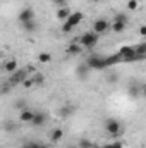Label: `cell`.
Returning a JSON list of instances; mask_svg holds the SVG:
<instances>
[{
    "label": "cell",
    "instance_id": "d6986e66",
    "mask_svg": "<svg viewBox=\"0 0 146 148\" xmlns=\"http://www.w3.org/2000/svg\"><path fill=\"white\" fill-rule=\"evenodd\" d=\"M77 145H79V148H96V145L91 140H88V138H81L77 141Z\"/></svg>",
    "mask_w": 146,
    "mask_h": 148
},
{
    "label": "cell",
    "instance_id": "5b68a950",
    "mask_svg": "<svg viewBox=\"0 0 146 148\" xmlns=\"http://www.w3.org/2000/svg\"><path fill=\"white\" fill-rule=\"evenodd\" d=\"M28 74H29V69H17L16 73L10 76L9 83H10L12 86H16V84H19V83H23V81L28 77Z\"/></svg>",
    "mask_w": 146,
    "mask_h": 148
},
{
    "label": "cell",
    "instance_id": "836d02e7",
    "mask_svg": "<svg viewBox=\"0 0 146 148\" xmlns=\"http://www.w3.org/2000/svg\"><path fill=\"white\" fill-rule=\"evenodd\" d=\"M65 148H79V145H76V143H69Z\"/></svg>",
    "mask_w": 146,
    "mask_h": 148
},
{
    "label": "cell",
    "instance_id": "83f0119b",
    "mask_svg": "<svg viewBox=\"0 0 146 148\" xmlns=\"http://www.w3.org/2000/svg\"><path fill=\"white\" fill-rule=\"evenodd\" d=\"M16 109H21V110H24V109H28V107H26L24 100H17V102H16Z\"/></svg>",
    "mask_w": 146,
    "mask_h": 148
},
{
    "label": "cell",
    "instance_id": "8992f818",
    "mask_svg": "<svg viewBox=\"0 0 146 148\" xmlns=\"http://www.w3.org/2000/svg\"><path fill=\"white\" fill-rule=\"evenodd\" d=\"M110 29V23L107 19H96L95 23H93V31L96 33V35H103V33H107Z\"/></svg>",
    "mask_w": 146,
    "mask_h": 148
},
{
    "label": "cell",
    "instance_id": "d4e9b609",
    "mask_svg": "<svg viewBox=\"0 0 146 148\" xmlns=\"http://www.w3.org/2000/svg\"><path fill=\"white\" fill-rule=\"evenodd\" d=\"M23 86H24V88H33V86H35V79H33V77H26V79L23 81Z\"/></svg>",
    "mask_w": 146,
    "mask_h": 148
},
{
    "label": "cell",
    "instance_id": "ac0fdd59",
    "mask_svg": "<svg viewBox=\"0 0 146 148\" xmlns=\"http://www.w3.org/2000/svg\"><path fill=\"white\" fill-rule=\"evenodd\" d=\"M23 26V29L26 31V33H35L36 31V21H29V23H24V24H21Z\"/></svg>",
    "mask_w": 146,
    "mask_h": 148
},
{
    "label": "cell",
    "instance_id": "9a60e30c",
    "mask_svg": "<svg viewBox=\"0 0 146 148\" xmlns=\"http://www.w3.org/2000/svg\"><path fill=\"white\" fill-rule=\"evenodd\" d=\"M88 71H89V67H88L86 62H84V64H79V66L76 67V74H77V77H81V79H86V77H88Z\"/></svg>",
    "mask_w": 146,
    "mask_h": 148
},
{
    "label": "cell",
    "instance_id": "cb8c5ba5",
    "mask_svg": "<svg viewBox=\"0 0 146 148\" xmlns=\"http://www.w3.org/2000/svg\"><path fill=\"white\" fill-rule=\"evenodd\" d=\"M138 7H139V0H129L127 2V9L129 10H136Z\"/></svg>",
    "mask_w": 146,
    "mask_h": 148
},
{
    "label": "cell",
    "instance_id": "44dd1931",
    "mask_svg": "<svg viewBox=\"0 0 146 148\" xmlns=\"http://www.w3.org/2000/svg\"><path fill=\"white\" fill-rule=\"evenodd\" d=\"M134 50H136L138 55H146V43H139V45H136Z\"/></svg>",
    "mask_w": 146,
    "mask_h": 148
},
{
    "label": "cell",
    "instance_id": "8fae6325",
    "mask_svg": "<svg viewBox=\"0 0 146 148\" xmlns=\"http://www.w3.org/2000/svg\"><path fill=\"white\" fill-rule=\"evenodd\" d=\"M46 119H48V115L45 114V112H36L35 114V119H33V126H36V127H40V126H43L45 122H46Z\"/></svg>",
    "mask_w": 146,
    "mask_h": 148
},
{
    "label": "cell",
    "instance_id": "9c48e42d",
    "mask_svg": "<svg viewBox=\"0 0 146 148\" xmlns=\"http://www.w3.org/2000/svg\"><path fill=\"white\" fill-rule=\"evenodd\" d=\"M74 105H71V103H65L64 107H60V110H59V117H62V119H67V117H71L74 114Z\"/></svg>",
    "mask_w": 146,
    "mask_h": 148
},
{
    "label": "cell",
    "instance_id": "e0dca14e",
    "mask_svg": "<svg viewBox=\"0 0 146 148\" xmlns=\"http://www.w3.org/2000/svg\"><path fill=\"white\" fill-rule=\"evenodd\" d=\"M126 26H127V23H119V21H112V24H110V29H112L113 33H122V31L126 29Z\"/></svg>",
    "mask_w": 146,
    "mask_h": 148
},
{
    "label": "cell",
    "instance_id": "1f68e13d",
    "mask_svg": "<svg viewBox=\"0 0 146 148\" xmlns=\"http://www.w3.org/2000/svg\"><path fill=\"white\" fill-rule=\"evenodd\" d=\"M138 35H141V36L146 38V24H143V26H139V28H138Z\"/></svg>",
    "mask_w": 146,
    "mask_h": 148
},
{
    "label": "cell",
    "instance_id": "ffe728a7",
    "mask_svg": "<svg viewBox=\"0 0 146 148\" xmlns=\"http://www.w3.org/2000/svg\"><path fill=\"white\" fill-rule=\"evenodd\" d=\"M38 60H40L41 64H48V62H52V53H48V52H41V53L38 55Z\"/></svg>",
    "mask_w": 146,
    "mask_h": 148
},
{
    "label": "cell",
    "instance_id": "3957f363",
    "mask_svg": "<svg viewBox=\"0 0 146 148\" xmlns=\"http://www.w3.org/2000/svg\"><path fill=\"white\" fill-rule=\"evenodd\" d=\"M105 131L108 133L110 136H117V134H120L124 129H122V124H120L117 119H107V122H105Z\"/></svg>",
    "mask_w": 146,
    "mask_h": 148
},
{
    "label": "cell",
    "instance_id": "484cf974",
    "mask_svg": "<svg viewBox=\"0 0 146 148\" xmlns=\"http://www.w3.org/2000/svg\"><path fill=\"white\" fill-rule=\"evenodd\" d=\"M33 79H35V84H43V81H45V77H43L40 73L35 74V77H33Z\"/></svg>",
    "mask_w": 146,
    "mask_h": 148
},
{
    "label": "cell",
    "instance_id": "4316f807",
    "mask_svg": "<svg viewBox=\"0 0 146 148\" xmlns=\"http://www.w3.org/2000/svg\"><path fill=\"white\" fill-rule=\"evenodd\" d=\"M113 21H119V23H127V17H126L124 14H117V16L113 17Z\"/></svg>",
    "mask_w": 146,
    "mask_h": 148
},
{
    "label": "cell",
    "instance_id": "30bf717a",
    "mask_svg": "<svg viewBox=\"0 0 146 148\" xmlns=\"http://www.w3.org/2000/svg\"><path fill=\"white\" fill-rule=\"evenodd\" d=\"M72 14V10L69 9V5H65V7H60L59 10H57V19H60V21H67L69 19V16Z\"/></svg>",
    "mask_w": 146,
    "mask_h": 148
},
{
    "label": "cell",
    "instance_id": "603a6c76",
    "mask_svg": "<svg viewBox=\"0 0 146 148\" xmlns=\"http://www.w3.org/2000/svg\"><path fill=\"white\" fill-rule=\"evenodd\" d=\"M96 148H124L120 141H113V143H105L102 147H96Z\"/></svg>",
    "mask_w": 146,
    "mask_h": 148
},
{
    "label": "cell",
    "instance_id": "7402d4cb",
    "mask_svg": "<svg viewBox=\"0 0 146 148\" xmlns=\"http://www.w3.org/2000/svg\"><path fill=\"white\" fill-rule=\"evenodd\" d=\"M139 90H141V86H138V84H131V86H129V95H131V97H138Z\"/></svg>",
    "mask_w": 146,
    "mask_h": 148
},
{
    "label": "cell",
    "instance_id": "277c9868",
    "mask_svg": "<svg viewBox=\"0 0 146 148\" xmlns=\"http://www.w3.org/2000/svg\"><path fill=\"white\" fill-rule=\"evenodd\" d=\"M17 21H19L21 24L29 23V21H35V10H33V7H29V5L23 7L21 12H19V16H17Z\"/></svg>",
    "mask_w": 146,
    "mask_h": 148
},
{
    "label": "cell",
    "instance_id": "52a82bcc",
    "mask_svg": "<svg viewBox=\"0 0 146 148\" xmlns=\"http://www.w3.org/2000/svg\"><path fill=\"white\" fill-rule=\"evenodd\" d=\"M83 19H84V14H83V12H72V14L69 16V19H67L65 23H67L69 26L76 28V26H77V24H79V23H81Z\"/></svg>",
    "mask_w": 146,
    "mask_h": 148
},
{
    "label": "cell",
    "instance_id": "4fadbf2b",
    "mask_svg": "<svg viewBox=\"0 0 146 148\" xmlns=\"http://www.w3.org/2000/svg\"><path fill=\"white\" fill-rule=\"evenodd\" d=\"M81 52H83L81 43H71V45L65 48V53H67V55H79Z\"/></svg>",
    "mask_w": 146,
    "mask_h": 148
},
{
    "label": "cell",
    "instance_id": "ba28073f",
    "mask_svg": "<svg viewBox=\"0 0 146 148\" xmlns=\"http://www.w3.org/2000/svg\"><path fill=\"white\" fill-rule=\"evenodd\" d=\"M35 114L36 112H33L31 109H24V110H21V114H19V121L21 122H33V119H35Z\"/></svg>",
    "mask_w": 146,
    "mask_h": 148
},
{
    "label": "cell",
    "instance_id": "f546056e",
    "mask_svg": "<svg viewBox=\"0 0 146 148\" xmlns=\"http://www.w3.org/2000/svg\"><path fill=\"white\" fill-rule=\"evenodd\" d=\"M72 29H74V28H72V26H69L67 23H64V24H62V33H71Z\"/></svg>",
    "mask_w": 146,
    "mask_h": 148
},
{
    "label": "cell",
    "instance_id": "f1b7e54d",
    "mask_svg": "<svg viewBox=\"0 0 146 148\" xmlns=\"http://www.w3.org/2000/svg\"><path fill=\"white\" fill-rule=\"evenodd\" d=\"M52 2H53V3H55V5H57L59 9H60V7H65V5H67V0H52Z\"/></svg>",
    "mask_w": 146,
    "mask_h": 148
},
{
    "label": "cell",
    "instance_id": "2e32d148",
    "mask_svg": "<svg viewBox=\"0 0 146 148\" xmlns=\"http://www.w3.org/2000/svg\"><path fill=\"white\" fill-rule=\"evenodd\" d=\"M105 60H107V66H115V64H119V62H124V57L120 55V53H115V55H110V57H105Z\"/></svg>",
    "mask_w": 146,
    "mask_h": 148
},
{
    "label": "cell",
    "instance_id": "4dcf8cb0",
    "mask_svg": "<svg viewBox=\"0 0 146 148\" xmlns=\"http://www.w3.org/2000/svg\"><path fill=\"white\" fill-rule=\"evenodd\" d=\"M26 148H50V147H46V145H41V143H29Z\"/></svg>",
    "mask_w": 146,
    "mask_h": 148
},
{
    "label": "cell",
    "instance_id": "7c38bea8",
    "mask_svg": "<svg viewBox=\"0 0 146 148\" xmlns=\"http://www.w3.org/2000/svg\"><path fill=\"white\" fill-rule=\"evenodd\" d=\"M62 138H64V129H62V127H55V129L50 133V141H52V143H59Z\"/></svg>",
    "mask_w": 146,
    "mask_h": 148
},
{
    "label": "cell",
    "instance_id": "5bb4252c",
    "mask_svg": "<svg viewBox=\"0 0 146 148\" xmlns=\"http://www.w3.org/2000/svg\"><path fill=\"white\" fill-rule=\"evenodd\" d=\"M3 71L9 74H14L17 71V60L16 59H10V60H7L5 64H3Z\"/></svg>",
    "mask_w": 146,
    "mask_h": 148
},
{
    "label": "cell",
    "instance_id": "d6a6232c",
    "mask_svg": "<svg viewBox=\"0 0 146 148\" xmlns=\"http://www.w3.org/2000/svg\"><path fill=\"white\" fill-rule=\"evenodd\" d=\"M107 81H108V83H115V81H117V74H112V76H108V77H107Z\"/></svg>",
    "mask_w": 146,
    "mask_h": 148
},
{
    "label": "cell",
    "instance_id": "6da1fadb",
    "mask_svg": "<svg viewBox=\"0 0 146 148\" xmlns=\"http://www.w3.org/2000/svg\"><path fill=\"white\" fill-rule=\"evenodd\" d=\"M86 64H88V67L93 69V71H103V69L108 67L105 57H100V55H89V57L86 59Z\"/></svg>",
    "mask_w": 146,
    "mask_h": 148
},
{
    "label": "cell",
    "instance_id": "7a4b0ae2",
    "mask_svg": "<svg viewBox=\"0 0 146 148\" xmlns=\"http://www.w3.org/2000/svg\"><path fill=\"white\" fill-rule=\"evenodd\" d=\"M98 38H100V35H96L95 31H88L79 38V43H81L83 48H93L98 43Z\"/></svg>",
    "mask_w": 146,
    "mask_h": 148
},
{
    "label": "cell",
    "instance_id": "e575fe53",
    "mask_svg": "<svg viewBox=\"0 0 146 148\" xmlns=\"http://www.w3.org/2000/svg\"><path fill=\"white\" fill-rule=\"evenodd\" d=\"M141 93H143V95L146 97V83L143 84V86H141Z\"/></svg>",
    "mask_w": 146,
    "mask_h": 148
}]
</instances>
